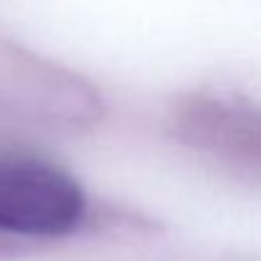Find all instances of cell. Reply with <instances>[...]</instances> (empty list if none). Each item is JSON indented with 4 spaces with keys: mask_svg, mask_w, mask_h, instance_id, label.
Segmentation results:
<instances>
[{
    "mask_svg": "<svg viewBox=\"0 0 261 261\" xmlns=\"http://www.w3.org/2000/svg\"><path fill=\"white\" fill-rule=\"evenodd\" d=\"M87 213L79 180L28 155H0V231L36 239L71 233Z\"/></svg>",
    "mask_w": 261,
    "mask_h": 261,
    "instance_id": "cell-1",
    "label": "cell"
}]
</instances>
